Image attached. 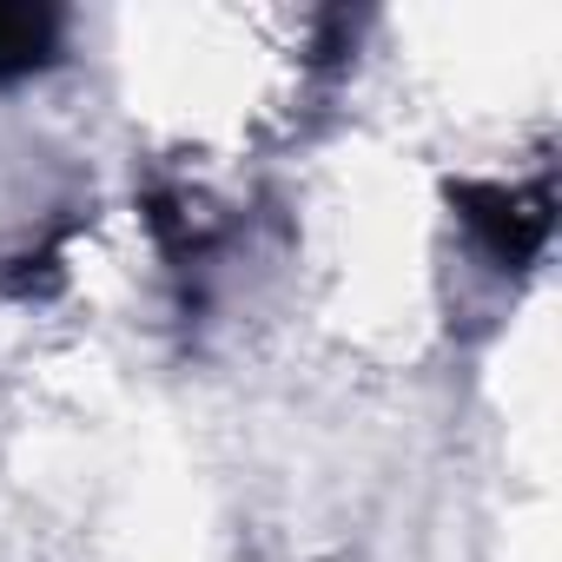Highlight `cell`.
Instances as JSON below:
<instances>
[{
  "label": "cell",
  "instance_id": "cell-1",
  "mask_svg": "<svg viewBox=\"0 0 562 562\" xmlns=\"http://www.w3.org/2000/svg\"><path fill=\"white\" fill-rule=\"evenodd\" d=\"M457 205L470 218V232L490 245V258L503 265H529L549 238V192H522V186H457Z\"/></svg>",
  "mask_w": 562,
  "mask_h": 562
},
{
  "label": "cell",
  "instance_id": "cell-2",
  "mask_svg": "<svg viewBox=\"0 0 562 562\" xmlns=\"http://www.w3.org/2000/svg\"><path fill=\"white\" fill-rule=\"evenodd\" d=\"M60 47V21L47 8H0V80L41 74Z\"/></svg>",
  "mask_w": 562,
  "mask_h": 562
}]
</instances>
